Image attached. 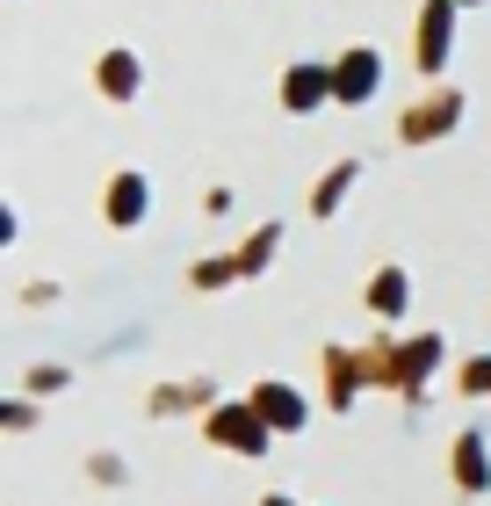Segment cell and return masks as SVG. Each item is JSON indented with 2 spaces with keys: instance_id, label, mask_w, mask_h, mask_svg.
<instances>
[{
  "instance_id": "6da1fadb",
  "label": "cell",
  "mask_w": 491,
  "mask_h": 506,
  "mask_svg": "<svg viewBox=\"0 0 491 506\" xmlns=\"http://www.w3.org/2000/svg\"><path fill=\"white\" fill-rule=\"evenodd\" d=\"M333 80H340V94H354V101H361V94H368V80H376V59H368V51H354V66H340Z\"/></svg>"
},
{
  "instance_id": "7a4b0ae2",
  "label": "cell",
  "mask_w": 491,
  "mask_h": 506,
  "mask_svg": "<svg viewBox=\"0 0 491 506\" xmlns=\"http://www.w3.org/2000/svg\"><path fill=\"white\" fill-rule=\"evenodd\" d=\"M101 80H108V94H131L138 66H131V59H108V66H101Z\"/></svg>"
}]
</instances>
